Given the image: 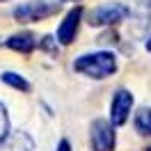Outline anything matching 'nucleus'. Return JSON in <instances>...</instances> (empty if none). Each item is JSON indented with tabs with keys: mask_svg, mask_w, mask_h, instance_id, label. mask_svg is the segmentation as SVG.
<instances>
[{
	"mask_svg": "<svg viewBox=\"0 0 151 151\" xmlns=\"http://www.w3.org/2000/svg\"><path fill=\"white\" fill-rule=\"evenodd\" d=\"M89 144L92 151H114V126L108 119H94L89 126Z\"/></svg>",
	"mask_w": 151,
	"mask_h": 151,
	"instance_id": "3",
	"label": "nucleus"
},
{
	"mask_svg": "<svg viewBox=\"0 0 151 151\" xmlns=\"http://www.w3.org/2000/svg\"><path fill=\"white\" fill-rule=\"evenodd\" d=\"M135 128L140 135H151V108H140L137 112H135Z\"/></svg>",
	"mask_w": 151,
	"mask_h": 151,
	"instance_id": "10",
	"label": "nucleus"
},
{
	"mask_svg": "<svg viewBox=\"0 0 151 151\" xmlns=\"http://www.w3.org/2000/svg\"><path fill=\"white\" fill-rule=\"evenodd\" d=\"M147 50H151V35H149V39H147Z\"/></svg>",
	"mask_w": 151,
	"mask_h": 151,
	"instance_id": "14",
	"label": "nucleus"
},
{
	"mask_svg": "<svg viewBox=\"0 0 151 151\" xmlns=\"http://www.w3.org/2000/svg\"><path fill=\"white\" fill-rule=\"evenodd\" d=\"M73 71L87 76V78H94V80H103L117 71V57L110 50L85 53L73 62Z\"/></svg>",
	"mask_w": 151,
	"mask_h": 151,
	"instance_id": "1",
	"label": "nucleus"
},
{
	"mask_svg": "<svg viewBox=\"0 0 151 151\" xmlns=\"http://www.w3.org/2000/svg\"><path fill=\"white\" fill-rule=\"evenodd\" d=\"M147 151H151V147H149V149H147Z\"/></svg>",
	"mask_w": 151,
	"mask_h": 151,
	"instance_id": "16",
	"label": "nucleus"
},
{
	"mask_svg": "<svg viewBox=\"0 0 151 151\" xmlns=\"http://www.w3.org/2000/svg\"><path fill=\"white\" fill-rule=\"evenodd\" d=\"M37 44H39V48H44L46 53H50V55H57V39H53V37H41Z\"/></svg>",
	"mask_w": 151,
	"mask_h": 151,
	"instance_id": "12",
	"label": "nucleus"
},
{
	"mask_svg": "<svg viewBox=\"0 0 151 151\" xmlns=\"http://www.w3.org/2000/svg\"><path fill=\"white\" fill-rule=\"evenodd\" d=\"M0 46H7L16 53H23V55H30L35 48H37V37L30 35V32H21V35H12L7 39H0Z\"/></svg>",
	"mask_w": 151,
	"mask_h": 151,
	"instance_id": "7",
	"label": "nucleus"
},
{
	"mask_svg": "<svg viewBox=\"0 0 151 151\" xmlns=\"http://www.w3.org/2000/svg\"><path fill=\"white\" fill-rule=\"evenodd\" d=\"M66 2H80V0H66Z\"/></svg>",
	"mask_w": 151,
	"mask_h": 151,
	"instance_id": "15",
	"label": "nucleus"
},
{
	"mask_svg": "<svg viewBox=\"0 0 151 151\" xmlns=\"http://www.w3.org/2000/svg\"><path fill=\"white\" fill-rule=\"evenodd\" d=\"M131 14V9L122 5V2H105L101 7H96L92 14H89V25L94 28H103V25H114L124 21L126 16Z\"/></svg>",
	"mask_w": 151,
	"mask_h": 151,
	"instance_id": "4",
	"label": "nucleus"
},
{
	"mask_svg": "<svg viewBox=\"0 0 151 151\" xmlns=\"http://www.w3.org/2000/svg\"><path fill=\"white\" fill-rule=\"evenodd\" d=\"M0 2H5V0H0Z\"/></svg>",
	"mask_w": 151,
	"mask_h": 151,
	"instance_id": "17",
	"label": "nucleus"
},
{
	"mask_svg": "<svg viewBox=\"0 0 151 151\" xmlns=\"http://www.w3.org/2000/svg\"><path fill=\"white\" fill-rule=\"evenodd\" d=\"M133 110V94L128 89H117L112 96V103H110V124L114 128H119L128 122Z\"/></svg>",
	"mask_w": 151,
	"mask_h": 151,
	"instance_id": "5",
	"label": "nucleus"
},
{
	"mask_svg": "<svg viewBox=\"0 0 151 151\" xmlns=\"http://www.w3.org/2000/svg\"><path fill=\"white\" fill-rule=\"evenodd\" d=\"M0 80H2L5 85H9L12 89L23 92V94H28L30 89H32V85H30L28 80H25L21 73H14V71H5V73H0Z\"/></svg>",
	"mask_w": 151,
	"mask_h": 151,
	"instance_id": "9",
	"label": "nucleus"
},
{
	"mask_svg": "<svg viewBox=\"0 0 151 151\" xmlns=\"http://www.w3.org/2000/svg\"><path fill=\"white\" fill-rule=\"evenodd\" d=\"M80 21H83V7H73V9L66 12L64 21L60 23L57 28V41L62 46H69L76 41V35H78V28H80Z\"/></svg>",
	"mask_w": 151,
	"mask_h": 151,
	"instance_id": "6",
	"label": "nucleus"
},
{
	"mask_svg": "<svg viewBox=\"0 0 151 151\" xmlns=\"http://www.w3.org/2000/svg\"><path fill=\"white\" fill-rule=\"evenodd\" d=\"M9 133V114H7V108L0 103V142L7 137Z\"/></svg>",
	"mask_w": 151,
	"mask_h": 151,
	"instance_id": "11",
	"label": "nucleus"
},
{
	"mask_svg": "<svg viewBox=\"0 0 151 151\" xmlns=\"http://www.w3.org/2000/svg\"><path fill=\"white\" fill-rule=\"evenodd\" d=\"M57 151H71V142L66 140V137H62L60 144H57Z\"/></svg>",
	"mask_w": 151,
	"mask_h": 151,
	"instance_id": "13",
	"label": "nucleus"
},
{
	"mask_svg": "<svg viewBox=\"0 0 151 151\" xmlns=\"http://www.w3.org/2000/svg\"><path fill=\"white\" fill-rule=\"evenodd\" d=\"M62 7V2H50V0H32L25 2L12 12L14 19L19 23H35V21H44L48 16H55Z\"/></svg>",
	"mask_w": 151,
	"mask_h": 151,
	"instance_id": "2",
	"label": "nucleus"
},
{
	"mask_svg": "<svg viewBox=\"0 0 151 151\" xmlns=\"http://www.w3.org/2000/svg\"><path fill=\"white\" fill-rule=\"evenodd\" d=\"M32 149H35V140L25 131L7 133V137L0 142V151H32Z\"/></svg>",
	"mask_w": 151,
	"mask_h": 151,
	"instance_id": "8",
	"label": "nucleus"
}]
</instances>
